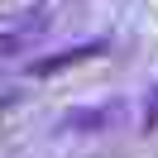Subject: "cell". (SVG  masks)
<instances>
[{
  "label": "cell",
  "instance_id": "obj_1",
  "mask_svg": "<svg viewBox=\"0 0 158 158\" xmlns=\"http://www.w3.org/2000/svg\"><path fill=\"white\" fill-rule=\"evenodd\" d=\"M53 0H0V34H24L48 15Z\"/></svg>",
  "mask_w": 158,
  "mask_h": 158
}]
</instances>
